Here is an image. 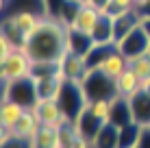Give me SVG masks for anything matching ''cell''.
Masks as SVG:
<instances>
[{
    "label": "cell",
    "mask_w": 150,
    "mask_h": 148,
    "mask_svg": "<svg viewBox=\"0 0 150 148\" xmlns=\"http://www.w3.org/2000/svg\"><path fill=\"white\" fill-rule=\"evenodd\" d=\"M65 37H68V26L61 20L44 18L35 33L28 37L24 50L33 61H61L68 52Z\"/></svg>",
    "instance_id": "6da1fadb"
},
{
    "label": "cell",
    "mask_w": 150,
    "mask_h": 148,
    "mask_svg": "<svg viewBox=\"0 0 150 148\" xmlns=\"http://www.w3.org/2000/svg\"><path fill=\"white\" fill-rule=\"evenodd\" d=\"M57 100H59V107L63 111L65 122H74L79 118V113L87 107V103H89L81 81H63Z\"/></svg>",
    "instance_id": "7a4b0ae2"
},
{
    "label": "cell",
    "mask_w": 150,
    "mask_h": 148,
    "mask_svg": "<svg viewBox=\"0 0 150 148\" xmlns=\"http://www.w3.org/2000/svg\"><path fill=\"white\" fill-rule=\"evenodd\" d=\"M4 98L22 105L24 109H33L39 103L35 79L33 76H24V79H15V81H2V100Z\"/></svg>",
    "instance_id": "3957f363"
},
{
    "label": "cell",
    "mask_w": 150,
    "mask_h": 148,
    "mask_svg": "<svg viewBox=\"0 0 150 148\" xmlns=\"http://www.w3.org/2000/svg\"><path fill=\"white\" fill-rule=\"evenodd\" d=\"M83 83V89H85L87 98L89 100H100V98H107L111 100L113 96L117 94L115 91V81L109 79L105 72L100 70H87L85 76L81 79Z\"/></svg>",
    "instance_id": "277c9868"
},
{
    "label": "cell",
    "mask_w": 150,
    "mask_h": 148,
    "mask_svg": "<svg viewBox=\"0 0 150 148\" xmlns=\"http://www.w3.org/2000/svg\"><path fill=\"white\" fill-rule=\"evenodd\" d=\"M30 65H33V59L26 55V50L18 48L7 57H0V79L15 81V79L30 76Z\"/></svg>",
    "instance_id": "5b68a950"
},
{
    "label": "cell",
    "mask_w": 150,
    "mask_h": 148,
    "mask_svg": "<svg viewBox=\"0 0 150 148\" xmlns=\"http://www.w3.org/2000/svg\"><path fill=\"white\" fill-rule=\"evenodd\" d=\"M115 48L120 50L128 61H131V59L139 57V55H146L148 52V48H150V35L146 33V28L139 24V26L135 30H131L122 42L115 44Z\"/></svg>",
    "instance_id": "8992f818"
},
{
    "label": "cell",
    "mask_w": 150,
    "mask_h": 148,
    "mask_svg": "<svg viewBox=\"0 0 150 148\" xmlns=\"http://www.w3.org/2000/svg\"><path fill=\"white\" fill-rule=\"evenodd\" d=\"M142 24V15L137 9H128V11H120L113 15V44L122 42L131 30H135Z\"/></svg>",
    "instance_id": "52a82bcc"
},
{
    "label": "cell",
    "mask_w": 150,
    "mask_h": 148,
    "mask_svg": "<svg viewBox=\"0 0 150 148\" xmlns=\"http://www.w3.org/2000/svg\"><path fill=\"white\" fill-rule=\"evenodd\" d=\"M33 111H35V115L39 118V122H41V124H46V126H61L65 122L63 111H61L59 100H57V98H44V100H39V103L33 107Z\"/></svg>",
    "instance_id": "ba28073f"
},
{
    "label": "cell",
    "mask_w": 150,
    "mask_h": 148,
    "mask_svg": "<svg viewBox=\"0 0 150 148\" xmlns=\"http://www.w3.org/2000/svg\"><path fill=\"white\" fill-rule=\"evenodd\" d=\"M109 122L113 126H117V129L135 122L133 120V109H131V98L120 96V94L113 96L111 98V111H109Z\"/></svg>",
    "instance_id": "9c48e42d"
},
{
    "label": "cell",
    "mask_w": 150,
    "mask_h": 148,
    "mask_svg": "<svg viewBox=\"0 0 150 148\" xmlns=\"http://www.w3.org/2000/svg\"><path fill=\"white\" fill-rule=\"evenodd\" d=\"M102 124H105V122L98 118V115L91 113L89 107H85L79 113V118L74 120V126H76V131H79V135H83L89 142H94V137L98 135V131L102 129Z\"/></svg>",
    "instance_id": "30bf717a"
},
{
    "label": "cell",
    "mask_w": 150,
    "mask_h": 148,
    "mask_svg": "<svg viewBox=\"0 0 150 148\" xmlns=\"http://www.w3.org/2000/svg\"><path fill=\"white\" fill-rule=\"evenodd\" d=\"M65 44H68V52L81 55V57H87L91 48H94V37L89 33H83V30H76L68 26V37H65Z\"/></svg>",
    "instance_id": "8fae6325"
},
{
    "label": "cell",
    "mask_w": 150,
    "mask_h": 148,
    "mask_svg": "<svg viewBox=\"0 0 150 148\" xmlns=\"http://www.w3.org/2000/svg\"><path fill=\"white\" fill-rule=\"evenodd\" d=\"M87 72V63L85 57L74 52H65V57L61 59V74L65 81H81Z\"/></svg>",
    "instance_id": "7c38bea8"
},
{
    "label": "cell",
    "mask_w": 150,
    "mask_h": 148,
    "mask_svg": "<svg viewBox=\"0 0 150 148\" xmlns=\"http://www.w3.org/2000/svg\"><path fill=\"white\" fill-rule=\"evenodd\" d=\"M131 109H133V120L137 124L150 126V94L146 89L131 96Z\"/></svg>",
    "instance_id": "4fadbf2b"
},
{
    "label": "cell",
    "mask_w": 150,
    "mask_h": 148,
    "mask_svg": "<svg viewBox=\"0 0 150 148\" xmlns=\"http://www.w3.org/2000/svg\"><path fill=\"white\" fill-rule=\"evenodd\" d=\"M100 15H102L100 11H96L94 7H89L87 2H83L81 9H79V13H76V18H74V22H72L70 26L76 28V30H83V33H89L91 35V30L96 28Z\"/></svg>",
    "instance_id": "5bb4252c"
},
{
    "label": "cell",
    "mask_w": 150,
    "mask_h": 148,
    "mask_svg": "<svg viewBox=\"0 0 150 148\" xmlns=\"http://www.w3.org/2000/svg\"><path fill=\"white\" fill-rule=\"evenodd\" d=\"M4 18H9L11 22L18 26L20 30H22L24 35H26V42H28V37L35 33V28L41 24V15L37 13H33V11H15V13H4Z\"/></svg>",
    "instance_id": "9a60e30c"
},
{
    "label": "cell",
    "mask_w": 150,
    "mask_h": 148,
    "mask_svg": "<svg viewBox=\"0 0 150 148\" xmlns=\"http://www.w3.org/2000/svg\"><path fill=\"white\" fill-rule=\"evenodd\" d=\"M39 129H41V122H39L37 115H35V111L33 109H26V111H24V115L15 122V126L11 129V133L18 135V137H28V140H33V137L37 135Z\"/></svg>",
    "instance_id": "2e32d148"
},
{
    "label": "cell",
    "mask_w": 150,
    "mask_h": 148,
    "mask_svg": "<svg viewBox=\"0 0 150 148\" xmlns=\"http://www.w3.org/2000/svg\"><path fill=\"white\" fill-rule=\"evenodd\" d=\"M142 79L133 72L131 68H126L124 72L115 79V91L120 96H126V98H131V96H135L137 91H142Z\"/></svg>",
    "instance_id": "e0dca14e"
},
{
    "label": "cell",
    "mask_w": 150,
    "mask_h": 148,
    "mask_svg": "<svg viewBox=\"0 0 150 148\" xmlns=\"http://www.w3.org/2000/svg\"><path fill=\"white\" fill-rule=\"evenodd\" d=\"M2 7H4V13L33 11V13L41 15V18H50L48 15V7H46V0H7Z\"/></svg>",
    "instance_id": "ac0fdd59"
},
{
    "label": "cell",
    "mask_w": 150,
    "mask_h": 148,
    "mask_svg": "<svg viewBox=\"0 0 150 148\" xmlns=\"http://www.w3.org/2000/svg\"><path fill=\"white\" fill-rule=\"evenodd\" d=\"M33 146L35 148H63L61 137H59V126L41 124V129L37 131V135L33 137Z\"/></svg>",
    "instance_id": "d6986e66"
},
{
    "label": "cell",
    "mask_w": 150,
    "mask_h": 148,
    "mask_svg": "<svg viewBox=\"0 0 150 148\" xmlns=\"http://www.w3.org/2000/svg\"><path fill=\"white\" fill-rule=\"evenodd\" d=\"M126 68H128V59L124 57L120 50H115V52H111L109 57L102 61V65H100L98 70H100V72H105L107 76H109V79L115 81L117 76H120L124 70H126Z\"/></svg>",
    "instance_id": "ffe728a7"
},
{
    "label": "cell",
    "mask_w": 150,
    "mask_h": 148,
    "mask_svg": "<svg viewBox=\"0 0 150 148\" xmlns=\"http://www.w3.org/2000/svg\"><path fill=\"white\" fill-rule=\"evenodd\" d=\"M142 133H144V126L137 124V122H131V124L122 126L120 140H117V148H139Z\"/></svg>",
    "instance_id": "44dd1931"
},
{
    "label": "cell",
    "mask_w": 150,
    "mask_h": 148,
    "mask_svg": "<svg viewBox=\"0 0 150 148\" xmlns=\"http://www.w3.org/2000/svg\"><path fill=\"white\" fill-rule=\"evenodd\" d=\"M117 140H120V129L113 126L111 122H105L91 144L94 148H117Z\"/></svg>",
    "instance_id": "7402d4cb"
},
{
    "label": "cell",
    "mask_w": 150,
    "mask_h": 148,
    "mask_svg": "<svg viewBox=\"0 0 150 148\" xmlns=\"http://www.w3.org/2000/svg\"><path fill=\"white\" fill-rule=\"evenodd\" d=\"M24 111H26V109H24L22 105H18V103H13V100L4 98L2 105H0V122H2V126L13 129L15 122L24 115Z\"/></svg>",
    "instance_id": "603a6c76"
},
{
    "label": "cell",
    "mask_w": 150,
    "mask_h": 148,
    "mask_svg": "<svg viewBox=\"0 0 150 148\" xmlns=\"http://www.w3.org/2000/svg\"><path fill=\"white\" fill-rule=\"evenodd\" d=\"M115 44H94V48L87 52L85 57V63H87V70H98L102 65V61L109 57L111 52H115Z\"/></svg>",
    "instance_id": "cb8c5ba5"
},
{
    "label": "cell",
    "mask_w": 150,
    "mask_h": 148,
    "mask_svg": "<svg viewBox=\"0 0 150 148\" xmlns=\"http://www.w3.org/2000/svg\"><path fill=\"white\" fill-rule=\"evenodd\" d=\"M91 37L96 44H113V15L102 13L96 28L91 30Z\"/></svg>",
    "instance_id": "d4e9b609"
},
{
    "label": "cell",
    "mask_w": 150,
    "mask_h": 148,
    "mask_svg": "<svg viewBox=\"0 0 150 148\" xmlns=\"http://www.w3.org/2000/svg\"><path fill=\"white\" fill-rule=\"evenodd\" d=\"M63 76H48V79H35V85H37V94L39 100L44 98H57L61 91V85H63Z\"/></svg>",
    "instance_id": "484cf974"
},
{
    "label": "cell",
    "mask_w": 150,
    "mask_h": 148,
    "mask_svg": "<svg viewBox=\"0 0 150 148\" xmlns=\"http://www.w3.org/2000/svg\"><path fill=\"white\" fill-rule=\"evenodd\" d=\"M33 79H48V76H63L61 74V61H33L30 65Z\"/></svg>",
    "instance_id": "4316f807"
},
{
    "label": "cell",
    "mask_w": 150,
    "mask_h": 148,
    "mask_svg": "<svg viewBox=\"0 0 150 148\" xmlns=\"http://www.w3.org/2000/svg\"><path fill=\"white\" fill-rule=\"evenodd\" d=\"M2 35L11 39V42L15 44V48H24V46H26V35L15 26L9 18H2Z\"/></svg>",
    "instance_id": "83f0119b"
},
{
    "label": "cell",
    "mask_w": 150,
    "mask_h": 148,
    "mask_svg": "<svg viewBox=\"0 0 150 148\" xmlns=\"http://www.w3.org/2000/svg\"><path fill=\"white\" fill-rule=\"evenodd\" d=\"M128 68H131L133 72L142 79V83H144L146 79H150V55L146 52V55H139V57L131 59V61H128Z\"/></svg>",
    "instance_id": "f1b7e54d"
},
{
    "label": "cell",
    "mask_w": 150,
    "mask_h": 148,
    "mask_svg": "<svg viewBox=\"0 0 150 148\" xmlns=\"http://www.w3.org/2000/svg\"><path fill=\"white\" fill-rule=\"evenodd\" d=\"M87 107H89V111L94 115H98L102 122H109V111H111V100L107 98H100V100H89L87 103Z\"/></svg>",
    "instance_id": "f546056e"
},
{
    "label": "cell",
    "mask_w": 150,
    "mask_h": 148,
    "mask_svg": "<svg viewBox=\"0 0 150 148\" xmlns=\"http://www.w3.org/2000/svg\"><path fill=\"white\" fill-rule=\"evenodd\" d=\"M0 148H35V146H33V140H28V137L11 135L7 140H0Z\"/></svg>",
    "instance_id": "4dcf8cb0"
},
{
    "label": "cell",
    "mask_w": 150,
    "mask_h": 148,
    "mask_svg": "<svg viewBox=\"0 0 150 148\" xmlns=\"http://www.w3.org/2000/svg\"><path fill=\"white\" fill-rule=\"evenodd\" d=\"M128 9H135V0H111L109 15H115L120 11H128Z\"/></svg>",
    "instance_id": "1f68e13d"
},
{
    "label": "cell",
    "mask_w": 150,
    "mask_h": 148,
    "mask_svg": "<svg viewBox=\"0 0 150 148\" xmlns=\"http://www.w3.org/2000/svg\"><path fill=\"white\" fill-rule=\"evenodd\" d=\"M13 50H18V48H15V44L9 37L0 35V57H7V55H11Z\"/></svg>",
    "instance_id": "d6a6232c"
},
{
    "label": "cell",
    "mask_w": 150,
    "mask_h": 148,
    "mask_svg": "<svg viewBox=\"0 0 150 148\" xmlns=\"http://www.w3.org/2000/svg\"><path fill=\"white\" fill-rule=\"evenodd\" d=\"M65 0H46V7H48V15L50 18H59V11L63 7Z\"/></svg>",
    "instance_id": "836d02e7"
},
{
    "label": "cell",
    "mask_w": 150,
    "mask_h": 148,
    "mask_svg": "<svg viewBox=\"0 0 150 148\" xmlns=\"http://www.w3.org/2000/svg\"><path fill=\"white\" fill-rule=\"evenodd\" d=\"M87 4L100 13H109V9H111V0H87Z\"/></svg>",
    "instance_id": "e575fe53"
},
{
    "label": "cell",
    "mask_w": 150,
    "mask_h": 148,
    "mask_svg": "<svg viewBox=\"0 0 150 148\" xmlns=\"http://www.w3.org/2000/svg\"><path fill=\"white\" fill-rule=\"evenodd\" d=\"M68 148H94V144H91L89 140H85L83 135H76V137H74V142H72Z\"/></svg>",
    "instance_id": "d590c367"
},
{
    "label": "cell",
    "mask_w": 150,
    "mask_h": 148,
    "mask_svg": "<svg viewBox=\"0 0 150 148\" xmlns=\"http://www.w3.org/2000/svg\"><path fill=\"white\" fill-rule=\"evenodd\" d=\"M139 148H150V126H144V133H142Z\"/></svg>",
    "instance_id": "8d00e7d4"
},
{
    "label": "cell",
    "mask_w": 150,
    "mask_h": 148,
    "mask_svg": "<svg viewBox=\"0 0 150 148\" xmlns=\"http://www.w3.org/2000/svg\"><path fill=\"white\" fill-rule=\"evenodd\" d=\"M135 9L139 11V15H142V20H144V18H150V0H148L146 4H142V7H135Z\"/></svg>",
    "instance_id": "74e56055"
},
{
    "label": "cell",
    "mask_w": 150,
    "mask_h": 148,
    "mask_svg": "<svg viewBox=\"0 0 150 148\" xmlns=\"http://www.w3.org/2000/svg\"><path fill=\"white\" fill-rule=\"evenodd\" d=\"M142 26L146 28V33L150 35V18H144V20H142Z\"/></svg>",
    "instance_id": "f35d334b"
},
{
    "label": "cell",
    "mask_w": 150,
    "mask_h": 148,
    "mask_svg": "<svg viewBox=\"0 0 150 148\" xmlns=\"http://www.w3.org/2000/svg\"><path fill=\"white\" fill-rule=\"evenodd\" d=\"M148 0H135V7H142V4H146Z\"/></svg>",
    "instance_id": "ab89813d"
},
{
    "label": "cell",
    "mask_w": 150,
    "mask_h": 148,
    "mask_svg": "<svg viewBox=\"0 0 150 148\" xmlns=\"http://www.w3.org/2000/svg\"><path fill=\"white\" fill-rule=\"evenodd\" d=\"M79 2H87V0H79Z\"/></svg>",
    "instance_id": "60d3db41"
},
{
    "label": "cell",
    "mask_w": 150,
    "mask_h": 148,
    "mask_svg": "<svg viewBox=\"0 0 150 148\" xmlns=\"http://www.w3.org/2000/svg\"><path fill=\"white\" fill-rule=\"evenodd\" d=\"M4 2H7V0H2V4H4Z\"/></svg>",
    "instance_id": "b9f144b4"
},
{
    "label": "cell",
    "mask_w": 150,
    "mask_h": 148,
    "mask_svg": "<svg viewBox=\"0 0 150 148\" xmlns=\"http://www.w3.org/2000/svg\"><path fill=\"white\" fill-rule=\"evenodd\" d=\"M148 55H150V48H148Z\"/></svg>",
    "instance_id": "7bdbcfd3"
}]
</instances>
